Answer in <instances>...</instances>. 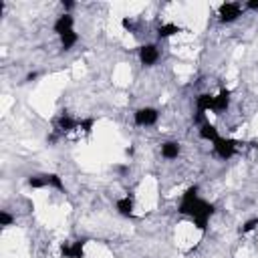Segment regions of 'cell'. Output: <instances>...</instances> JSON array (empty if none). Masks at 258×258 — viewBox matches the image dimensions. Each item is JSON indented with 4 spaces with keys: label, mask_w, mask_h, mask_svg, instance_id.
Returning a JSON list of instances; mask_svg holds the SVG:
<instances>
[{
    "label": "cell",
    "mask_w": 258,
    "mask_h": 258,
    "mask_svg": "<svg viewBox=\"0 0 258 258\" xmlns=\"http://www.w3.org/2000/svg\"><path fill=\"white\" fill-rule=\"evenodd\" d=\"M230 101H232V91L230 89H220L218 95H214V113H224L228 107H230Z\"/></svg>",
    "instance_id": "cell-9"
},
{
    "label": "cell",
    "mask_w": 258,
    "mask_h": 258,
    "mask_svg": "<svg viewBox=\"0 0 258 258\" xmlns=\"http://www.w3.org/2000/svg\"><path fill=\"white\" fill-rule=\"evenodd\" d=\"M85 244L87 238H79L75 242H62L60 244L62 258H85Z\"/></svg>",
    "instance_id": "cell-7"
},
{
    "label": "cell",
    "mask_w": 258,
    "mask_h": 258,
    "mask_svg": "<svg viewBox=\"0 0 258 258\" xmlns=\"http://www.w3.org/2000/svg\"><path fill=\"white\" fill-rule=\"evenodd\" d=\"M121 26H123L125 30H129V32H135V22H133L131 18H123V20H121Z\"/></svg>",
    "instance_id": "cell-20"
},
{
    "label": "cell",
    "mask_w": 258,
    "mask_h": 258,
    "mask_svg": "<svg viewBox=\"0 0 258 258\" xmlns=\"http://www.w3.org/2000/svg\"><path fill=\"white\" fill-rule=\"evenodd\" d=\"M246 8L248 10H258V0H248L246 2Z\"/></svg>",
    "instance_id": "cell-22"
},
{
    "label": "cell",
    "mask_w": 258,
    "mask_h": 258,
    "mask_svg": "<svg viewBox=\"0 0 258 258\" xmlns=\"http://www.w3.org/2000/svg\"><path fill=\"white\" fill-rule=\"evenodd\" d=\"M198 135H200L204 141H210V143H214V141L220 137V133H218L216 125H214V123H210V121H206V123H202V125L198 127Z\"/></svg>",
    "instance_id": "cell-12"
},
{
    "label": "cell",
    "mask_w": 258,
    "mask_h": 258,
    "mask_svg": "<svg viewBox=\"0 0 258 258\" xmlns=\"http://www.w3.org/2000/svg\"><path fill=\"white\" fill-rule=\"evenodd\" d=\"M115 210L119 216L123 218H133V198L131 196H123L115 202Z\"/></svg>",
    "instance_id": "cell-11"
},
{
    "label": "cell",
    "mask_w": 258,
    "mask_h": 258,
    "mask_svg": "<svg viewBox=\"0 0 258 258\" xmlns=\"http://www.w3.org/2000/svg\"><path fill=\"white\" fill-rule=\"evenodd\" d=\"M73 26H75V18H73V14L64 12V14L56 16V20H54V24H52V32H54L56 36H62L64 32L75 30Z\"/></svg>",
    "instance_id": "cell-8"
},
{
    "label": "cell",
    "mask_w": 258,
    "mask_h": 258,
    "mask_svg": "<svg viewBox=\"0 0 258 258\" xmlns=\"http://www.w3.org/2000/svg\"><path fill=\"white\" fill-rule=\"evenodd\" d=\"M240 16H242V4H238V2H224L218 6V20L222 24L236 22Z\"/></svg>",
    "instance_id": "cell-4"
},
{
    "label": "cell",
    "mask_w": 258,
    "mask_h": 258,
    "mask_svg": "<svg viewBox=\"0 0 258 258\" xmlns=\"http://www.w3.org/2000/svg\"><path fill=\"white\" fill-rule=\"evenodd\" d=\"M93 123H95V119H83V121H81V127H83L87 133H91V129H93Z\"/></svg>",
    "instance_id": "cell-21"
},
{
    "label": "cell",
    "mask_w": 258,
    "mask_h": 258,
    "mask_svg": "<svg viewBox=\"0 0 258 258\" xmlns=\"http://www.w3.org/2000/svg\"><path fill=\"white\" fill-rule=\"evenodd\" d=\"M60 38V46L64 48V50H71L77 42H79V34L75 32V30H69V32H64L62 36H58Z\"/></svg>",
    "instance_id": "cell-17"
},
{
    "label": "cell",
    "mask_w": 258,
    "mask_h": 258,
    "mask_svg": "<svg viewBox=\"0 0 258 258\" xmlns=\"http://www.w3.org/2000/svg\"><path fill=\"white\" fill-rule=\"evenodd\" d=\"M256 151H258V145H256Z\"/></svg>",
    "instance_id": "cell-25"
},
{
    "label": "cell",
    "mask_w": 258,
    "mask_h": 258,
    "mask_svg": "<svg viewBox=\"0 0 258 258\" xmlns=\"http://www.w3.org/2000/svg\"><path fill=\"white\" fill-rule=\"evenodd\" d=\"M258 228V218H250V220H246L242 226H240V234H250V232H254Z\"/></svg>",
    "instance_id": "cell-18"
},
{
    "label": "cell",
    "mask_w": 258,
    "mask_h": 258,
    "mask_svg": "<svg viewBox=\"0 0 258 258\" xmlns=\"http://www.w3.org/2000/svg\"><path fill=\"white\" fill-rule=\"evenodd\" d=\"M214 109V95L212 93H200L196 97V113L206 115V111Z\"/></svg>",
    "instance_id": "cell-10"
},
{
    "label": "cell",
    "mask_w": 258,
    "mask_h": 258,
    "mask_svg": "<svg viewBox=\"0 0 258 258\" xmlns=\"http://www.w3.org/2000/svg\"><path fill=\"white\" fill-rule=\"evenodd\" d=\"M14 224V216L8 212V210H0V226L2 228H8Z\"/></svg>",
    "instance_id": "cell-19"
},
{
    "label": "cell",
    "mask_w": 258,
    "mask_h": 258,
    "mask_svg": "<svg viewBox=\"0 0 258 258\" xmlns=\"http://www.w3.org/2000/svg\"><path fill=\"white\" fill-rule=\"evenodd\" d=\"M40 175H42V179H44V185H46V187H52V189H56V191L67 194L64 181H62V177H60L58 173H40Z\"/></svg>",
    "instance_id": "cell-16"
},
{
    "label": "cell",
    "mask_w": 258,
    "mask_h": 258,
    "mask_svg": "<svg viewBox=\"0 0 258 258\" xmlns=\"http://www.w3.org/2000/svg\"><path fill=\"white\" fill-rule=\"evenodd\" d=\"M79 125H81V121L73 119L69 113H60V117L56 119V127H58V131H60V133H69V131L77 129Z\"/></svg>",
    "instance_id": "cell-14"
},
{
    "label": "cell",
    "mask_w": 258,
    "mask_h": 258,
    "mask_svg": "<svg viewBox=\"0 0 258 258\" xmlns=\"http://www.w3.org/2000/svg\"><path fill=\"white\" fill-rule=\"evenodd\" d=\"M36 77H38V73H28V75L24 77V83H32Z\"/></svg>",
    "instance_id": "cell-23"
},
{
    "label": "cell",
    "mask_w": 258,
    "mask_h": 258,
    "mask_svg": "<svg viewBox=\"0 0 258 258\" xmlns=\"http://www.w3.org/2000/svg\"><path fill=\"white\" fill-rule=\"evenodd\" d=\"M198 202H200V187H198V185H189V187L181 194V198H179L177 212H179L181 216H189V218H191V214H194L196 208H198Z\"/></svg>",
    "instance_id": "cell-2"
},
{
    "label": "cell",
    "mask_w": 258,
    "mask_h": 258,
    "mask_svg": "<svg viewBox=\"0 0 258 258\" xmlns=\"http://www.w3.org/2000/svg\"><path fill=\"white\" fill-rule=\"evenodd\" d=\"M212 149H214V153H216L220 159L228 161V159H232V157L236 155L238 141H236V139H230V137H218V139L212 143Z\"/></svg>",
    "instance_id": "cell-3"
},
{
    "label": "cell",
    "mask_w": 258,
    "mask_h": 258,
    "mask_svg": "<svg viewBox=\"0 0 258 258\" xmlns=\"http://www.w3.org/2000/svg\"><path fill=\"white\" fill-rule=\"evenodd\" d=\"M159 119V111L155 107H141L133 113V123L137 127H153Z\"/></svg>",
    "instance_id": "cell-5"
},
{
    "label": "cell",
    "mask_w": 258,
    "mask_h": 258,
    "mask_svg": "<svg viewBox=\"0 0 258 258\" xmlns=\"http://www.w3.org/2000/svg\"><path fill=\"white\" fill-rule=\"evenodd\" d=\"M62 8H64V10H73V8H75V2H71V0L64 2V0H62Z\"/></svg>",
    "instance_id": "cell-24"
},
{
    "label": "cell",
    "mask_w": 258,
    "mask_h": 258,
    "mask_svg": "<svg viewBox=\"0 0 258 258\" xmlns=\"http://www.w3.org/2000/svg\"><path fill=\"white\" fill-rule=\"evenodd\" d=\"M181 30H183L181 26H177V24H173V22H165V24H159V26H157V38H159V40H165V38H171V36L179 34Z\"/></svg>",
    "instance_id": "cell-15"
},
{
    "label": "cell",
    "mask_w": 258,
    "mask_h": 258,
    "mask_svg": "<svg viewBox=\"0 0 258 258\" xmlns=\"http://www.w3.org/2000/svg\"><path fill=\"white\" fill-rule=\"evenodd\" d=\"M214 212H216V206H214L212 202H206V200L200 198L198 208H196V212L191 214L194 226H196L200 232H206V230H208V224H210V218L214 216Z\"/></svg>",
    "instance_id": "cell-1"
},
{
    "label": "cell",
    "mask_w": 258,
    "mask_h": 258,
    "mask_svg": "<svg viewBox=\"0 0 258 258\" xmlns=\"http://www.w3.org/2000/svg\"><path fill=\"white\" fill-rule=\"evenodd\" d=\"M137 56H139V62H141L143 67H153V64L159 60L161 52H159V46H157L155 42H147V44L139 46Z\"/></svg>",
    "instance_id": "cell-6"
},
{
    "label": "cell",
    "mask_w": 258,
    "mask_h": 258,
    "mask_svg": "<svg viewBox=\"0 0 258 258\" xmlns=\"http://www.w3.org/2000/svg\"><path fill=\"white\" fill-rule=\"evenodd\" d=\"M179 151H181V145H179L177 141H163V143H161V157L167 159V161L177 159Z\"/></svg>",
    "instance_id": "cell-13"
}]
</instances>
